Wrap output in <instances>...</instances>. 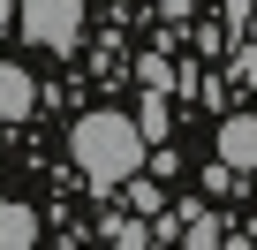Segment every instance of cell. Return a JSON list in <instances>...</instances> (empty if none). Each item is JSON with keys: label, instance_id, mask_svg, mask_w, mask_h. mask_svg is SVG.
Wrapping results in <instances>:
<instances>
[{"label": "cell", "instance_id": "6da1fadb", "mask_svg": "<svg viewBox=\"0 0 257 250\" xmlns=\"http://www.w3.org/2000/svg\"><path fill=\"white\" fill-rule=\"evenodd\" d=\"M68 159H76L98 190H121L128 175L152 167V137H144L137 114H83L76 129H68Z\"/></svg>", "mask_w": 257, "mask_h": 250}, {"label": "cell", "instance_id": "7a4b0ae2", "mask_svg": "<svg viewBox=\"0 0 257 250\" xmlns=\"http://www.w3.org/2000/svg\"><path fill=\"white\" fill-rule=\"evenodd\" d=\"M23 38L31 46H53V53H68L76 38H83V0H23Z\"/></svg>", "mask_w": 257, "mask_h": 250}, {"label": "cell", "instance_id": "3957f363", "mask_svg": "<svg viewBox=\"0 0 257 250\" xmlns=\"http://www.w3.org/2000/svg\"><path fill=\"white\" fill-rule=\"evenodd\" d=\"M219 159L242 167V175H257V114H227L219 121Z\"/></svg>", "mask_w": 257, "mask_h": 250}, {"label": "cell", "instance_id": "277c9868", "mask_svg": "<svg viewBox=\"0 0 257 250\" xmlns=\"http://www.w3.org/2000/svg\"><path fill=\"white\" fill-rule=\"evenodd\" d=\"M31 106H38V84H31V68L0 61V121H23Z\"/></svg>", "mask_w": 257, "mask_h": 250}, {"label": "cell", "instance_id": "5b68a950", "mask_svg": "<svg viewBox=\"0 0 257 250\" xmlns=\"http://www.w3.org/2000/svg\"><path fill=\"white\" fill-rule=\"evenodd\" d=\"M38 242V212L16 205V197H0V250H31Z\"/></svg>", "mask_w": 257, "mask_h": 250}, {"label": "cell", "instance_id": "8992f818", "mask_svg": "<svg viewBox=\"0 0 257 250\" xmlns=\"http://www.w3.org/2000/svg\"><path fill=\"white\" fill-rule=\"evenodd\" d=\"M137 121H144V137H152V144H167V129H174V114H167V91H152V99L137 106Z\"/></svg>", "mask_w": 257, "mask_h": 250}, {"label": "cell", "instance_id": "52a82bcc", "mask_svg": "<svg viewBox=\"0 0 257 250\" xmlns=\"http://www.w3.org/2000/svg\"><path fill=\"white\" fill-rule=\"evenodd\" d=\"M121 190H128V205H137V212H152V220H159V182H152V175H128Z\"/></svg>", "mask_w": 257, "mask_h": 250}, {"label": "cell", "instance_id": "ba28073f", "mask_svg": "<svg viewBox=\"0 0 257 250\" xmlns=\"http://www.w3.org/2000/svg\"><path fill=\"white\" fill-rule=\"evenodd\" d=\"M182 242H189V250H212V242H227V235H219L212 212H189V235H182Z\"/></svg>", "mask_w": 257, "mask_h": 250}, {"label": "cell", "instance_id": "9c48e42d", "mask_svg": "<svg viewBox=\"0 0 257 250\" xmlns=\"http://www.w3.org/2000/svg\"><path fill=\"white\" fill-rule=\"evenodd\" d=\"M137 76H144V91H167V84H174V68H167L159 53H144V61H137Z\"/></svg>", "mask_w": 257, "mask_h": 250}, {"label": "cell", "instance_id": "30bf717a", "mask_svg": "<svg viewBox=\"0 0 257 250\" xmlns=\"http://www.w3.org/2000/svg\"><path fill=\"white\" fill-rule=\"evenodd\" d=\"M234 76H242V84H257V53H242V61H234Z\"/></svg>", "mask_w": 257, "mask_h": 250}, {"label": "cell", "instance_id": "8fae6325", "mask_svg": "<svg viewBox=\"0 0 257 250\" xmlns=\"http://www.w3.org/2000/svg\"><path fill=\"white\" fill-rule=\"evenodd\" d=\"M8 16H23V8H16V0H0V31H8Z\"/></svg>", "mask_w": 257, "mask_h": 250}, {"label": "cell", "instance_id": "7c38bea8", "mask_svg": "<svg viewBox=\"0 0 257 250\" xmlns=\"http://www.w3.org/2000/svg\"><path fill=\"white\" fill-rule=\"evenodd\" d=\"M159 8H167V16H189V0H159Z\"/></svg>", "mask_w": 257, "mask_h": 250}]
</instances>
